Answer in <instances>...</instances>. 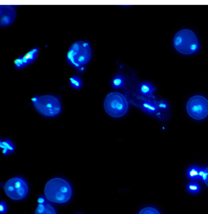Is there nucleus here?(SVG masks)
I'll use <instances>...</instances> for the list:
<instances>
[{
  "label": "nucleus",
  "instance_id": "obj_15",
  "mask_svg": "<svg viewBox=\"0 0 208 214\" xmlns=\"http://www.w3.org/2000/svg\"><path fill=\"white\" fill-rule=\"evenodd\" d=\"M70 85L75 89H79L83 86V81L79 76L73 75L70 79Z\"/></svg>",
  "mask_w": 208,
  "mask_h": 214
},
{
  "label": "nucleus",
  "instance_id": "obj_6",
  "mask_svg": "<svg viewBox=\"0 0 208 214\" xmlns=\"http://www.w3.org/2000/svg\"><path fill=\"white\" fill-rule=\"evenodd\" d=\"M4 189L7 196L15 201L24 199L29 192L27 182L20 177H15L9 179L5 184Z\"/></svg>",
  "mask_w": 208,
  "mask_h": 214
},
{
  "label": "nucleus",
  "instance_id": "obj_21",
  "mask_svg": "<svg viewBox=\"0 0 208 214\" xmlns=\"http://www.w3.org/2000/svg\"><path fill=\"white\" fill-rule=\"evenodd\" d=\"M6 211H7V208H6V204L3 201H1V204H0V212H1V214H5L6 212Z\"/></svg>",
  "mask_w": 208,
  "mask_h": 214
},
{
  "label": "nucleus",
  "instance_id": "obj_23",
  "mask_svg": "<svg viewBox=\"0 0 208 214\" xmlns=\"http://www.w3.org/2000/svg\"><path fill=\"white\" fill-rule=\"evenodd\" d=\"M38 203L39 204H45L47 203H46V200H45V198L41 197H40L39 199H38Z\"/></svg>",
  "mask_w": 208,
  "mask_h": 214
},
{
  "label": "nucleus",
  "instance_id": "obj_3",
  "mask_svg": "<svg viewBox=\"0 0 208 214\" xmlns=\"http://www.w3.org/2000/svg\"><path fill=\"white\" fill-rule=\"evenodd\" d=\"M173 44L179 53L185 55L194 53L199 48L197 37L192 31L187 29H182L176 33Z\"/></svg>",
  "mask_w": 208,
  "mask_h": 214
},
{
  "label": "nucleus",
  "instance_id": "obj_9",
  "mask_svg": "<svg viewBox=\"0 0 208 214\" xmlns=\"http://www.w3.org/2000/svg\"><path fill=\"white\" fill-rule=\"evenodd\" d=\"M35 214H57L54 208L48 203L39 204Z\"/></svg>",
  "mask_w": 208,
  "mask_h": 214
},
{
  "label": "nucleus",
  "instance_id": "obj_7",
  "mask_svg": "<svg viewBox=\"0 0 208 214\" xmlns=\"http://www.w3.org/2000/svg\"><path fill=\"white\" fill-rule=\"evenodd\" d=\"M188 114L194 119L201 120L208 116V100L204 97H192L187 103Z\"/></svg>",
  "mask_w": 208,
  "mask_h": 214
},
{
  "label": "nucleus",
  "instance_id": "obj_4",
  "mask_svg": "<svg viewBox=\"0 0 208 214\" xmlns=\"http://www.w3.org/2000/svg\"><path fill=\"white\" fill-rule=\"evenodd\" d=\"M32 103L36 110L47 117H53L59 115L62 110L59 99L52 95L35 96Z\"/></svg>",
  "mask_w": 208,
  "mask_h": 214
},
{
  "label": "nucleus",
  "instance_id": "obj_13",
  "mask_svg": "<svg viewBox=\"0 0 208 214\" xmlns=\"http://www.w3.org/2000/svg\"><path fill=\"white\" fill-rule=\"evenodd\" d=\"M154 90L153 86L148 82L142 83L140 86V92L144 96H151Z\"/></svg>",
  "mask_w": 208,
  "mask_h": 214
},
{
  "label": "nucleus",
  "instance_id": "obj_10",
  "mask_svg": "<svg viewBox=\"0 0 208 214\" xmlns=\"http://www.w3.org/2000/svg\"><path fill=\"white\" fill-rule=\"evenodd\" d=\"M39 50L38 48H35L30 51H29L25 55H22L23 60L26 65V66L28 65L36 59L37 54L39 53Z\"/></svg>",
  "mask_w": 208,
  "mask_h": 214
},
{
  "label": "nucleus",
  "instance_id": "obj_12",
  "mask_svg": "<svg viewBox=\"0 0 208 214\" xmlns=\"http://www.w3.org/2000/svg\"><path fill=\"white\" fill-rule=\"evenodd\" d=\"M0 147L2 150V153L4 155H7L9 153L13 152L15 150V147L13 143L9 140H1Z\"/></svg>",
  "mask_w": 208,
  "mask_h": 214
},
{
  "label": "nucleus",
  "instance_id": "obj_24",
  "mask_svg": "<svg viewBox=\"0 0 208 214\" xmlns=\"http://www.w3.org/2000/svg\"><path fill=\"white\" fill-rule=\"evenodd\" d=\"M206 171H207V172H208V178H207L206 181L205 182V184H206V185L208 187V167L207 168H206Z\"/></svg>",
  "mask_w": 208,
  "mask_h": 214
},
{
  "label": "nucleus",
  "instance_id": "obj_20",
  "mask_svg": "<svg viewBox=\"0 0 208 214\" xmlns=\"http://www.w3.org/2000/svg\"><path fill=\"white\" fill-rule=\"evenodd\" d=\"M199 179H202L204 182H205L208 178V172L206 171V168H200L199 170V174H198Z\"/></svg>",
  "mask_w": 208,
  "mask_h": 214
},
{
  "label": "nucleus",
  "instance_id": "obj_22",
  "mask_svg": "<svg viewBox=\"0 0 208 214\" xmlns=\"http://www.w3.org/2000/svg\"><path fill=\"white\" fill-rule=\"evenodd\" d=\"M157 106V107H159L160 109H167V105L165 103H164V102H160L158 104V106Z\"/></svg>",
  "mask_w": 208,
  "mask_h": 214
},
{
  "label": "nucleus",
  "instance_id": "obj_14",
  "mask_svg": "<svg viewBox=\"0 0 208 214\" xmlns=\"http://www.w3.org/2000/svg\"><path fill=\"white\" fill-rule=\"evenodd\" d=\"M141 107L145 112L150 114L155 113L157 110V106L152 101H145L142 103Z\"/></svg>",
  "mask_w": 208,
  "mask_h": 214
},
{
  "label": "nucleus",
  "instance_id": "obj_1",
  "mask_svg": "<svg viewBox=\"0 0 208 214\" xmlns=\"http://www.w3.org/2000/svg\"><path fill=\"white\" fill-rule=\"evenodd\" d=\"M44 193L46 198L49 201L63 204L71 199L73 190L68 181L62 178H56L47 183Z\"/></svg>",
  "mask_w": 208,
  "mask_h": 214
},
{
  "label": "nucleus",
  "instance_id": "obj_18",
  "mask_svg": "<svg viewBox=\"0 0 208 214\" xmlns=\"http://www.w3.org/2000/svg\"><path fill=\"white\" fill-rule=\"evenodd\" d=\"M139 214H160V212L154 208L147 207L141 211Z\"/></svg>",
  "mask_w": 208,
  "mask_h": 214
},
{
  "label": "nucleus",
  "instance_id": "obj_5",
  "mask_svg": "<svg viewBox=\"0 0 208 214\" xmlns=\"http://www.w3.org/2000/svg\"><path fill=\"white\" fill-rule=\"evenodd\" d=\"M104 107L106 113L112 117H123L128 110V101L126 97L119 92H110L106 97Z\"/></svg>",
  "mask_w": 208,
  "mask_h": 214
},
{
  "label": "nucleus",
  "instance_id": "obj_8",
  "mask_svg": "<svg viewBox=\"0 0 208 214\" xmlns=\"http://www.w3.org/2000/svg\"><path fill=\"white\" fill-rule=\"evenodd\" d=\"M16 10L10 5H1L0 6V25L8 26L15 20Z\"/></svg>",
  "mask_w": 208,
  "mask_h": 214
},
{
  "label": "nucleus",
  "instance_id": "obj_19",
  "mask_svg": "<svg viewBox=\"0 0 208 214\" xmlns=\"http://www.w3.org/2000/svg\"><path fill=\"white\" fill-rule=\"evenodd\" d=\"M14 63H15V67L18 68V69H20L22 68L25 67H26V65L23 60V57L22 56H20L19 57H18L15 61H14Z\"/></svg>",
  "mask_w": 208,
  "mask_h": 214
},
{
  "label": "nucleus",
  "instance_id": "obj_16",
  "mask_svg": "<svg viewBox=\"0 0 208 214\" xmlns=\"http://www.w3.org/2000/svg\"><path fill=\"white\" fill-rule=\"evenodd\" d=\"M200 167L194 166H191L187 171V176L191 179H199L198 174H199V170Z\"/></svg>",
  "mask_w": 208,
  "mask_h": 214
},
{
  "label": "nucleus",
  "instance_id": "obj_11",
  "mask_svg": "<svg viewBox=\"0 0 208 214\" xmlns=\"http://www.w3.org/2000/svg\"><path fill=\"white\" fill-rule=\"evenodd\" d=\"M125 80L124 76L121 74H116L110 81L111 86L113 89H118L123 87L125 85Z\"/></svg>",
  "mask_w": 208,
  "mask_h": 214
},
{
  "label": "nucleus",
  "instance_id": "obj_2",
  "mask_svg": "<svg viewBox=\"0 0 208 214\" xmlns=\"http://www.w3.org/2000/svg\"><path fill=\"white\" fill-rule=\"evenodd\" d=\"M92 56L90 44L86 41H76L70 47L67 55V62L76 68H81L88 63Z\"/></svg>",
  "mask_w": 208,
  "mask_h": 214
},
{
  "label": "nucleus",
  "instance_id": "obj_17",
  "mask_svg": "<svg viewBox=\"0 0 208 214\" xmlns=\"http://www.w3.org/2000/svg\"><path fill=\"white\" fill-rule=\"evenodd\" d=\"M188 190L192 193H197L200 190V186L195 182H191L187 185Z\"/></svg>",
  "mask_w": 208,
  "mask_h": 214
}]
</instances>
